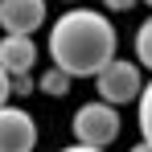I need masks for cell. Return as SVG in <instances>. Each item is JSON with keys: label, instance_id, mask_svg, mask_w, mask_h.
<instances>
[{"label": "cell", "instance_id": "cell-1", "mask_svg": "<svg viewBox=\"0 0 152 152\" xmlns=\"http://www.w3.org/2000/svg\"><path fill=\"white\" fill-rule=\"evenodd\" d=\"M115 25L95 12V8H66L50 29V62L58 70H66L70 78H95L115 58Z\"/></svg>", "mask_w": 152, "mask_h": 152}, {"label": "cell", "instance_id": "cell-2", "mask_svg": "<svg viewBox=\"0 0 152 152\" xmlns=\"http://www.w3.org/2000/svg\"><path fill=\"white\" fill-rule=\"evenodd\" d=\"M140 86H144V66H140V62H127V58H111L99 74H95V91H99V99L111 103V107L136 103Z\"/></svg>", "mask_w": 152, "mask_h": 152}, {"label": "cell", "instance_id": "cell-3", "mask_svg": "<svg viewBox=\"0 0 152 152\" xmlns=\"http://www.w3.org/2000/svg\"><path fill=\"white\" fill-rule=\"evenodd\" d=\"M70 132H74L78 144H95V148H107L111 140H119V107L111 103H82L70 119Z\"/></svg>", "mask_w": 152, "mask_h": 152}, {"label": "cell", "instance_id": "cell-4", "mask_svg": "<svg viewBox=\"0 0 152 152\" xmlns=\"http://www.w3.org/2000/svg\"><path fill=\"white\" fill-rule=\"evenodd\" d=\"M37 148V124L25 107L0 103V152H33Z\"/></svg>", "mask_w": 152, "mask_h": 152}, {"label": "cell", "instance_id": "cell-5", "mask_svg": "<svg viewBox=\"0 0 152 152\" xmlns=\"http://www.w3.org/2000/svg\"><path fill=\"white\" fill-rule=\"evenodd\" d=\"M45 25V0H0V29L33 37Z\"/></svg>", "mask_w": 152, "mask_h": 152}, {"label": "cell", "instance_id": "cell-6", "mask_svg": "<svg viewBox=\"0 0 152 152\" xmlns=\"http://www.w3.org/2000/svg\"><path fill=\"white\" fill-rule=\"evenodd\" d=\"M0 66H4L8 74H33V66H37V45H33V37L4 33V37H0Z\"/></svg>", "mask_w": 152, "mask_h": 152}, {"label": "cell", "instance_id": "cell-7", "mask_svg": "<svg viewBox=\"0 0 152 152\" xmlns=\"http://www.w3.org/2000/svg\"><path fill=\"white\" fill-rule=\"evenodd\" d=\"M70 86H74V78L66 74V70H58V66L41 70V78H37V91H45L50 99H62V95H70Z\"/></svg>", "mask_w": 152, "mask_h": 152}, {"label": "cell", "instance_id": "cell-8", "mask_svg": "<svg viewBox=\"0 0 152 152\" xmlns=\"http://www.w3.org/2000/svg\"><path fill=\"white\" fill-rule=\"evenodd\" d=\"M136 124H140V136L152 144V78L140 86V95H136Z\"/></svg>", "mask_w": 152, "mask_h": 152}, {"label": "cell", "instance_id": "cell-9", "mask_svg": "<svg viewBox=\"0 0 152 152\" xmlns=\"http://www.w3.org/2000/svg\"><path fill=\"white\" fill-rule=\"evenodd\" d=\"M136 62L144 70H152V17L140 21V29H136Z\"/></svg>", "mask_w": 152, "mask_h": 152}, {"label": "cell", "instance_id": "cell-10", "mask_svg": "<svg viewBox=\"0 0 152 152\" xmlns=\"http://www.w3.org/2000/svg\"><path fill=\"white\" fill-rule=\"evenodd\" d=\"M37 91V82H33V74H8V95H33Z\"/></svg>", "mask_w": 152, "mask_h": 152}, {"label": "cell", "instance_id": "cell-11", "mask_svg": "<svg viewBox=\"0 0 152 152\" xmlns=\"http://www.w3.org/2000/svg\"><path fill=\"white\" fill-rule=\"evenodd\" d=\"M103 4H107L111 12H127V8H136L140 0H103Z\"/></svg>", "mask_w": 152, "mask_h": 152}, {"label": "cell", "instance_id": "cell-12", "mask_svg": "<svg viewBox=\"0 0 152 152\" xmlns=\"http://www.w3.org/2000/svg\"><path fill=\"white\" fill-rule=\"evenodd\" d=\"M58 152H107V148H95V144H78V140H74L70 148H58Z\"/></svg>", "mask_w": 152, "mask_h": 152}, {"label": "cell", "instance_id": "cell-13", "mask_svg": "<svg viewBox=\"0 0 152 152\" xmlns=\"http://www.w3.org/2000/svg\"><path fill=\"white\" fill-rule=\"evenodd\" d=\"M8 99H12V95H8V70L0 66V103H8Z\"/></svg>", "mask_w": 152, "mask_h": 152}, {"label": "cell", "instance_id": "cell-14", "mask_svg": "<svg viewBox=\"0 0 152 152\" xmlns=\"http://www.w3.org/2000/svg\"><path fill=\"white\" fill-rule=\"evenodd\" d=\"M127 152H152V144H148V140H140V144H132Z\"/></svg>", "mask_w": 152, "mask_h": 152}, {"label": "cell", "instance_id": "cell-15", "mask_svg": "<svg viewBox=\"0 0 152 152\" xmlns=\"http://www.w3.org/2000/svg\"><path fill=\"white\" fill-rule=\"evenodd\" d=\"M66 4H78V0H66Z\"/></svg>", "mask_w": 152, "mask_h": 152}, {"label": "cell", "instance_id": "cell-16", "mask_svg": "<svg viewBox=\"0 0 152 152\" xmlns=\"http://www.w3.org/2000/svg\"><path fill=\"white\" fill-rule=\"evenodd\" d=\"M144 4H152V0H144Z\"/></svg>", "mask_w": 152, "mask_h": 152}]
</instances>
